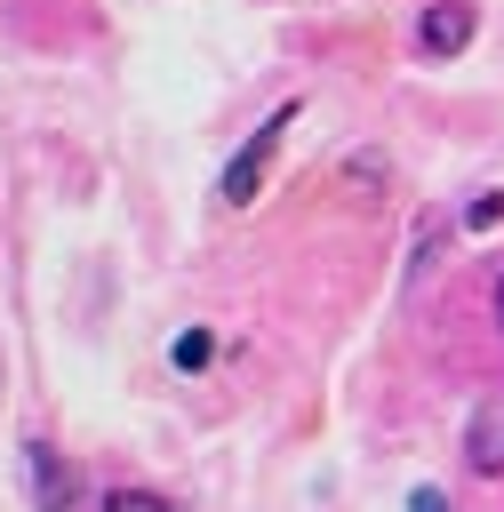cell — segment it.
I'll list each match as a JSON object with an SVG mask.
<instances>
[{
    "mask_svg": "<svg viewBox=\"0 0 504 512\" xmlns=\"http://www.w3.org/2000/svg\"><path fill=\"white\" fill-rule=\"evenodd\" d=\"M288 128H296V104H280V112H272V120H264V128H256V136L232 152V160H224V184H216V192H224L232 208H248V200L264 192V176H272V160H280Z\"/></svg>",
    "mask_w": 504,
    "mask_h": 512,
    "instance_id": "cell-1",
    "label": "cell"
},
{
    "mask_svg": "<svg viewBox=\"0 0 504 512\" xmlns=\"http://www.w3.org/2000/svg\"><path fill=\"white\" fill-rule=\"evenodd\" d=\"M32 504H40V512H104V504L88 496V480H80L56 448H32Z\"/></svg>",
    "mask_w": 504,
    "mask_h": 512,
    "instance_id": "cell-2",
    "label": "cell"
},
{
    "mask_svg": "<svg viewBox=\"0 0 504 512\" xmlns=\"http://www.w3.org/2000/svg\"><path fill=\"white\" fill-rule=\"evenodd\" d=\"M472 32H480V8H472V0H432V8H424V24H416L424 56H464V48H472Z\"/></svg>",
    "mask_w": 504,
    "mask_h": 512,
    "instance_id": "cell-3",
    "label": "cell"
},
{
    "mask_svg": "<svg viewBox=\"0 0 504 512\" xmlns=\"http://www.w3.org/2000/svg\"><path fill=\"white\" fill-rule=\"evenodd\" d=\"M464 464L472 472H504V400H480V416L464 432Z\"/></svg>",
    "mask_w": 504,
    "mask_h": 512,
    "instance_id": "cell-4",
    "label": "cell"
},
{
    "mask_svg": "<svg viewBox=\"0 0 504 512\" xmlns=\"http://www.w3.org/2000/svg\"><path fill=\"white\" fill-rule=\"evenodd\" d=\"M168 360H176V368H208V360H216V336H208V328H184V336L168 344Z\"/></svg>",
    "mask_w": 504,
    "mask_h": 512,
    "instance_id": "cell-5",
    "label": "cell"
},
{
    "mask_svg": "<svg viewBox=\"0 0 504 512\" xmlns=\"http://www.w3.org/2000/svg\"><path fill=\"white\" fill-rule=\"evenodd\" d=\"M464 232H472V240H488V232H504V192H480V200L464 208Z\"/></svg>",
    "mask_w": 504,
    "mask_h": 512,
    "instance_id": "cell-6",
    "label": "cell"
},
{
    "mask_svg": "<svg viewBox=\"0 0 504 512\" xmlns=\"http://www.w3.org/2000/svg\"><path fill=\"white\" fill-rule=\"evenodd\" d=\"M104 512H176V504H168L160 488H112V496H104Z\"/></svg>",
    "mask_w": 504,
    "mask_h": 512,
    "instance_id": "cell-7",
    "label": "cell"
},
{
    "mask_svg": "<svg viewBox=\"0 0 504 512\" xmlns=\"http://www.w3.org/2000/svg\"><path fill=\"white\" fill-rule=\"evenodd\" d=\"M408 512H448V496H440V488H416V496H408Z\"/></svg>",
    "mask_w": 504,
    "mask_h": 512,
    "instance_id": "cell-8",
    "label": "cell"
},
{
    "mask_svg": "<svg viewBox=\"0 0 504 512\" xmlns=\"http://www.w3.org/2000/svg\"><path fill=\"white\" fill-rule=\"evenodd\" d=\"M496 320H504V280H496Z\"/></svg>",
    "mask_w": 504,
    "mask_h": 512,
    "instance_id": "cell-9",
    "label": "cell"
}]
</instances>
